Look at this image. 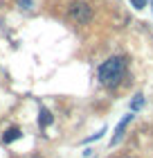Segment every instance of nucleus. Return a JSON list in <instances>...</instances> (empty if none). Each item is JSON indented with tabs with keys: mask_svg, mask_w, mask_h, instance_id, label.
I'll list each match as a JSON object with an SVG mask.
<instances>
[{
	"mask_svg": "<svg viewBox=\"0 0 153 158\" xmlns=\"http://www.w3.org/2000/svg\"><path fill=\"white\" fill-rule=\"evenodd\" d=\"M20 7H25V9H30V7H32V0H20Z\"/></svg>",
	"mask_w": 153,
	"mask_h": 158,
	"instance_id": "1a4fd4ad",
	"label": "nucleus"
},
{
	"mask_svg": "<svg viewBox=\"0 0 153 158\" xmlns=\"http://www.w3.org/2000/svg\"><path fill=\"white\" fill-rule=\"evenodd\" d=\"M106 133V129H101V131L99 133H95V135H90V138H86V142H92V140H99L101 138V135H104Z\"/></svg>",
	"mask_w": 153,
	"mask_h": 158,
	"instance_id": "6e6552de",
	"label": "nucleus"
},
{
	"mask_svg": "<svg viewBox=\"0 0 153 158\" xmlns=\"http://www.w3.org/2000/svg\"><path fill=\"white\" fill-rule=\"evenodd\" d=\"M131 120H133V113H128V115H124V120L119 122L117 127H115V131H113V138H111V147L113 145H117V142L124 138V131H126V127L131 124Z\"/></svg>",
	"mask_w": 153,
	"mask_h": 158,
	"instance_id": "7ed1b4c3",
	"label": "nucleus"
},
{
	"mask_svg": "<svg viewBox=\"0 0 153 158\" xmlns=\"http://www.w3.org/2000/svg\"><path fill=\"white\" fill-rule=\"evenodd\" d=\"M20 135H23V131H20L18 127H11V129H7V131L2 133V142H5V145H9V142L18 140Z\"/></svg>",
	"mask_w": 153,
	"mask_h": 158,
	"instance_id": "20e7f679",
	"label": "nucleus"
},
{
	"mask_svg": "<svg viewBox=\"0 0 153 158\" xmlns=\"http://www.w3.org/2000/svg\"><path fill=\"white\" fill-rule=\"evenodd\" d=\"M52 120L54 118H52V113H50L47 109H41L38 111V124L41 127H50V124H52Z\"/></svg>",
	"mask_w": 153,
	"mask_h": 158,
	"instance_id": "39448f33",
	"label": "nucleus"
},
{
	"mask_svg": "<svg viewBox=\"0 0 153 158\" xmlns=\"http://www.w3.org/2000/svg\"><path fill=\"white\" fill-rule=\"evenodd\" d=\"M149 5H151V9H153V0H149Z\"/></svg>",
	"mask_w": 153,
	"mask_h": 158,
	"instance_id": "9d476101",
	"label": "nucleus"
},
{
	"mask_svg": "<svg viewBox=\"0 0 153 158\" xmlns=\"http://www.w3.org/2000/svg\"><path fill=\"white\" fill-rule=\"evenodd\" d=\"M68 16L74 20V23H90V18H92V5L90 2H86V0H77V2H72L70 5V9H68Z\"/></svg>",
	"mask_w": 153,
	"mask_h": 158,
	"instance_id": "f03ea898",
	"label": "nucleus"
},
{
	"mask_svg": "<svg viewBox=\"0 0 153 158\" xmlns=\"http://www.w3.org/2000/svg\"><path fill=\"white\" fill-rule=\"evenodd\" d=\"M142 104H144V95H142V93H137V95L133 97V102H131V113L140 111V109H142Z\"/></svg>",
	"mask_w": 153,
	"mask_h": 158,
	"instance_id": "423d86ee",
	"label": "nucleus"
},
{
	"mask_svg": "<svg viewBox=\"0 0 153 158\" xmlns=\"http://www.w3.org/2000/svg\"><path fill=\"white\" fill-rule=\"evenodd\" d=\"M99 84L106 88H115L122 84L124 75H126V59L124 56H111L99 66Z\"/></svg>",
	"mask_w": 153,
	"mask_h": 158,
	"instance_id": "f257e3e1",
	"label": "nucleus"
},
{
	"mask_svg": "<svg viewBox=\"0 0 153 158\" xmlns=\"http://www.w3.org/2000/svg\"><path fill=\"white\" fill-rule=\"evenodd\" d=\"M147 2H149V0H131V5H133L135 9H144V7H147Z\"/></svg>",
	"mask_w": 153,
	"mask_h": 158,
	"instance_id": "0eeeda50",
	"label": "nucleus"
}]
</instances>
